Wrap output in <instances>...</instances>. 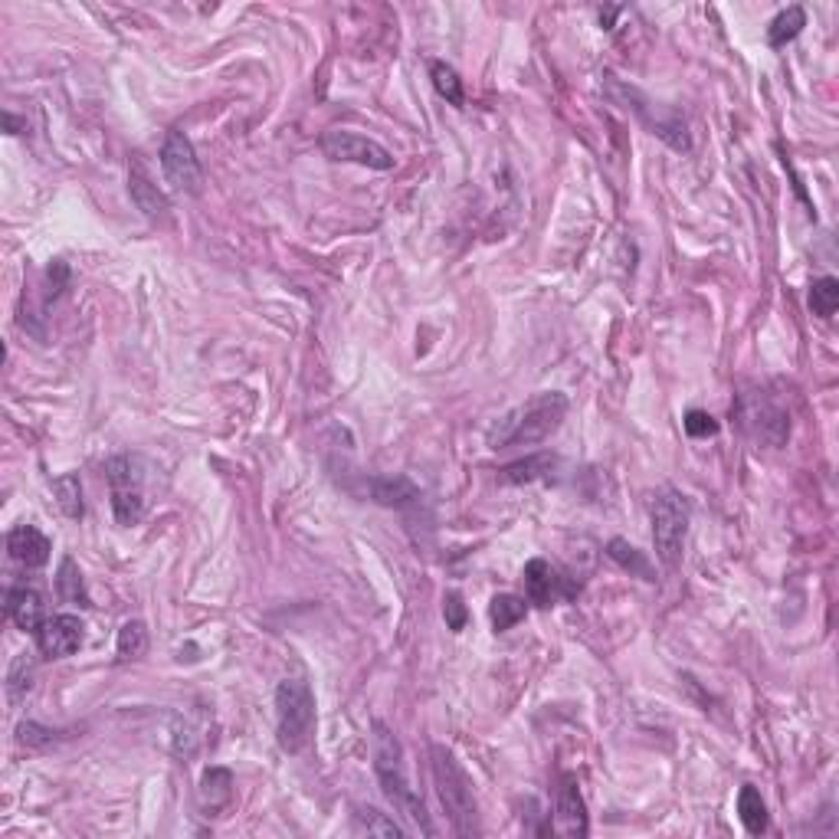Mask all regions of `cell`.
<instances>
[{"label":"cell","instance_id":"1","mask_svg":"<svg viewBox=\"0 0 839 839\" xmlns=\"http://www.w3.org/2000/svg\"><path fill=\"white\" fill-rule=\"evenodd\" d=\"M371 754H374V774H377V781H381L387 803H391L397 813H404L423 836H436V826L430 820L427 807H423V797L413 790L410 777H407L404 744H400V738L384 722H374Z\"/></svg>","mask_w":839,"mask_h":839},{"label":"cell","instance_id":"2","mask_svg":"<svg viewBox=\"0 0 839 839\" xmlns=\"http://www.w3.org/2000/svg\"><path fill=\"white\" fill-rule=\"evenodd\" d=\"M567 417V397L558 391H545L535 394L528 404L508 410L505 417L495 423L489 433V446L492 449H505V446H535L541 440H548L564 423Z\"/></svg>","mask_w":839,"mask_h":839},{"label":"cell","instance_id":"3","mask_svg":"<svg viewBox=\"0 0 839 839\" xmlns=\"http://www.w3.org/2000/svg\"><path fill=\"white\" fill-rule=\"evenodd\" d=\"M430 771H433L436 797H440L446 817L453 823V833L479 836V803H476V790H472V777L446 744H433L430 748Z\"/></svg>","mask_w":839,"mask_h":839},{"label":"cell","instance_id":"4","mask_svg":"<svg viewBox=\"0 0 839 839\" xmlns=\"http://www.w3.org/2000/svg\"><path fill=\"white\" fill-rule=\"evenodd\" d=\"M315 735V695L305 679H282L276 689V741L286 754H302Z\"/></svg>","mask_w":839,"mask_h":839},{"label":"cell","instance_id":"5","mask_svg":"<svg viewBox=\"0 0 839 839\" xmlns=\"http://www.w3.org/2000/svg\"><path fill=\"white\" fill-rule=\"evenodd\" d=\"M689 499L676 489L659 492L649 508L653 518V545L659 561L666 567H679L682 551H685V535H689Z\"/></svg>","mask_w":839,"mask_h":839},{"label":"cell","instance_id":"6","mask_svg":"<svg viewBox=\"0 0 839 839\" xmlns=\"http://www.w3.org/2000/svg\"><path fill=\"white\" fill-rule=\"evenodd\" d=\"M105 479L112 486V512L115 522L132 528L145 515V492H141V472L132 456H115L105 463Z\"/></svg>","mask_w":839,"mask_h":839},{"label":"cell","instance_id":"7","mask_svg":"<svg viewBox=\"0 0 839 839\" xmlns=\"http://www.w3.org/2000/svg\"><path fill=\"white\" fill-rule=\"evenodd\" d=\"M610 89L617 92V96L626 102V109H633L636 115H640L649 132H653L656 138H663L669 148H676V151H689V148H692L689 128H685V118H682L679 112H672L669 105H653V102H649V99L643 96V92L617 86V82H613Z\"/></svg>","mask_w":839,"mask_h":839},{"label":"cell","instance_id":"8","mask_svg":"<svg viewBox=\"0 0 839 839\" xmlns=\"http://www.w3.org/2000/svg\"><path fill=\"white\" fill-rule=\"evenodd\" d=\"M161 171L164 181L181 194H200V187H204V168H200L197 151L191 138L177 132V128H171L161 145Z\"/></svg>","mask_w":839,"mask_h":839},{"label":"cell","instance_id":"9","mask_svg":"<svg viewBox=\"0 0 839 839\" xmlns=\"http://www.w3.org/2000/svg\"><path fill=\"white\" fill-rule=\"evenodd\" d=\"M735 413H738L741 427L751 440H758L764 446H784L787 433H790V420H787V413L777 404H771L767 397L741 394Z\"/></svg>","mask_w":839,"mask_h":839},{"label":"cell","instance_id":"10","mask_svg":"<svg viewBox=\"0 0 839 839\" xmlns=\"http://www.w3.org/2000/svg\"><path fill=\"white\" fill-rule=\"evenodd\" d=\"M522 584H525V600L535 607H554L561 600H574L581 594V584L564 577L558 567H551L545 558H535L525 564L522 571Z\"/></svg>","mask_w":839,"mask_h":839},{"label":"cell","instance_id":"11","mask_svg":"<svg viewBox=\"0 0 839 839\" xmlns=\"http://www.w3.org/2000/svg\"><path fill=\"white\" fill-rule=\"evenodd\" d=\"M318 145H322L325 158H332V161L364 164V168H374V171L394 168V155L384 145H377L374 138H364L354 132H325Z\"/></svg>","mask_w":839,"mask_h":839},{"label":"cell","instance_id":"12","mask_svg":"<svg viewBox=\"0 0 839 839\" xmlns=\"http://www.w3.org/2000/svg\"><path fill=\"white\" fill-rule=\"evenodd\" d=\"M82 630L86 626L73 613H56V617H46L33 636H37V646L46 659H63V656H73L82 646Z\"/></svg>","mask_w":839,"mask_h":839},{"label":"cell","instance_id":"13","mask_svg":"<svg viewBox=\"0 0 839 839\" xmlns=\"http://www.w3.org/2000/svg\"><path fill=\"white\" fill-rule=\"evenodd\" d=\"M554 830L561 836H587L590 833V820H587V807L584 797L577 790L574 777H564L558 787V803H554Z\"/></svg>","mask_w":839,"mask_h":839},{"label":"cell","instance_id":"14","mask_svg":"<svg viewBox=\"0 0 839 839\" xmlns=\"http://www.w3.org/2000/svg\"><path fill=\"white\" fill-rule=\"evenodd\" d=\"M7 551H10V558L23 567H43L50 561L53 548H50V538H46L40 528L17 525V528H10V535H7Z\"/></svg>","mask_w":839,"mask_h":839},{"label":"cell","instance_id":"15","mask_svg":"<svg viewBox=\"0 0 839 839\" xmlns=\"http://www.w3.org/2000/svg\"><path fill=\"white\" fill-rule=\"evenodd\" d=\"M4 613L20 626V630H27V633H37L40 623L46 620L43 597H40L33 587H14V590H7Z\"/></svg>","mask_w":839,"mask_h":839},{"label":"cell","instance_id":"16","mask_svg":"<svg viewBox=\"0 0 839 839\" xmlns=\"http://www.w3.org/2000/svg\"><path fill=\"white\" fill-rule=\"evenodd\" d=\"M128 191H132V200L145 217L158 220V217L168 214V197L158 191V184H151L148 171L141 168L138 161L132 164V174H128Z\"/></svg>","mask_w":839,"mask_h":839},{"label":"cell","instance_id":"17","mask_svg":"<svg viewBox=\"0 0 839 839\" xmlns=\"http://www.w3.org/2000/svg\"><path fill=\"white\" fill-rule=\"evenodd\" d=\"M554 469H558V456L538 453L528 459H518V463L505 466L499 472V479L508 482V486H525V482H538V479H551Z\"/></svg>","mask_w":839,"mask_h":839},{"label":"cell","instance_id":"18","mask_svg":"<svg viewBox=\"0 0 839 839\" xmlns=\"http://www.w3.org/2000/svg\"><path fill=\"white\" fill-rule=\"evenodd\" d=\"M607 554H610V561H613V564H620L623 571H630L633 577H640V581H649V584L656 581L653 561H649L640 548H633L626 538H613L610 545H607Z\"/></svg>","mask_w":839,"mask_h":839},{"label":"cell","instance_id":"19","mask_svg":"<svg viewBox=\"0 0 839 839\" xmlns=\"http://www.w3.org/2000/svg\"><path fill=\"white\" fill-rule=\"evenodd\" d=\"M233 797V774L227 767H207L200 777V803L207 810H223Z\"/></svg>","mask_w":839,"mask_h":839},{"label":"cell","instance_id":"20","mask_svg":"<svg viewBox=\"0 0 839 839\" xmlns=\"http://www.w3.org/2000/svg\"><path fill=\"white\" fill-rule=\"evenodd\" d=\"M371 495H374V502H381L387 508H404L420 499V489L404 476H387V479L371 482Z\"/></svg>","mask_w":839,"mask_h":839},{"label":"cell","instance_id":"21","mask_svg":"<svg viewBox=\"0 0 839 839\" xmlns=\"http://www.w3.org/2000/svg\"><path fill=\"white\" fill-rule=\"evenodd\" d=\"M56 594H59V600H63V604H69V607H92L86 581H82V574H79V567H76L73 558H63V564H59Z\"/></svg>","mask_w":839,"mask_h":839},{"label":"cell","instance_id":"22","mask_svg":"<svg viewBox=\"0 0 839 839\" xmlns=\"http://www.w3.org/2000/svg\"><path fill=\"white\" fill-rule=\"evenodd\" d=\"M738 817H741L744 830H748L751 836H761L767 830V803L758 794V787H751V784L741 787V794H738Z\"/></svg>","mask_w":839,"mask_h":839},{"label":"cell","instance_id":"23","mask_svg":"<svg viewBox=\"0 0 839 839\" xmlns=\"http://www.w3.org/2000/svg\"><path fill=\"white\" fill-rule=\"evenodd\" d=\"M525 613H528V600H525V597H515V594H499V597H492V607H489L492 630H495V633L512 630L515 623L525 620Z\"/></svg>","mask_w":839,"mask_h":839},{"label":"cell","instance_id":"24","mask_svg":"<svg viewBox=\"0 0 839 839\" xmlns=\"http://www.w3.org/2000/svg\"><path fill=\"white\" fill-rule=\"evenodd\" d=\"M430 79H433V89L440 92V99L456 105V109H463L466 89H463V79H459V73L453 66L443 63V59H436V63H430Z\"/></svg>","mask_w":839,"mask_h":839},{"label":"cell","instance_id":"25","mask_svg":"<svg viewBox=\"0 0 839 839\" xmlns=\"http://www.w3.org/2000/svg\"><path fill=\"white\" fill-rule=\"evenodd\" d=\"M803 27H807V14H803V7H787L771 20V27H767V43L787 46L790 40L800 37Z\"/></svg>","mask_w":839,"mask_h":839},{"label":"cell","instance_id":"26","mask_svg":"<svg viewBox=\"0 0 839 839\" xmlns=\"http://www.w3.org/2000/svg\"><path fill=\"white\" fill-rule=\"evenodd\" d=\"M148 649V630L141 620H128L122 630H118V643H115V656L122 663H132V659H141Z\"/></svg>","mask_w":839,"mask_h":839},{"label":"cell","instance_id":"27","mask_svg":"<svg viewBox=\"0 0 839 839\" xmlns=\"http://www.w3.org/2000/svg\"><path fill=\"white\" fill-rule=\"evenodd\" d=\"M53 492H56L59 512H63L66 518H82L86 505H82V482H79L76 472H66V476H59L53 482Z\"/></svg>","mask_w":839,"mask_h":839},{"label":"cell","instance_id":"28","mask_svg":"<svg viewBox=\"0 0 839 839\" xmlns=\"http://www.w3.org/2000/svg\"><path fill=\"white\" fill-rule=\"evenodd\" d=\"M354 826H358V833H368V836H394V839L404 836V826L374 807L354 810Z\"/></svg>","mask_w":839,"mask_h":839},{"label":"cell","instance_id":"29","mask_svg":"<svg viewBox=\"0 0 839 839\" xmlns=\"http://www.w3.org/2000/svg\"><path fill=\"white\" fill-rule=\"evenodd\" d=\"M836 305H839V282L833 276H823V279L813 282V289H810V309H813V315L833 318Z\"/></svg>","mask_w":839,"mask_h":839},{"label":"cell","instance_id":"30","mask_svg":"<svg viewBox=\"0 0 839 839\" xmlns=\"http://www.w3.org/2000/svg\"><path fill=\"white\" fill-rule=\"evenodd\" d=\"M30 685H33V666H30L27 653H20L14 663H10V672H7V695L10 699H20V695L30 692Z\"/></svg>","mask_w":839,"mask_h":839},{"label":"cell","instance_id":"31","mask_svg":"<svg viewBox=\"0 0 839 839\" xmlns=\"http://www.w3.org/2000/svg\"><path fill=\"white\" fill-rule=\"evenodd\" d=\"M682 427H685V433L692 436V440H708V436L718 433L715 417H712V413H705V410H689V413H685V420H682Z\"/></svg>","mask_w":839,"mask_h":839},{"label":"cell","instance_id":"32","mask_svg":"<svg viewBox=\"0 0 839 839\" xmlns=\"http://www.w3.org/2000/svg\"><path fill=\"white\" fill-rule=\"evenodd\" d=\"M17 741L27 744V748H46V744L56 741V731L43 728V725H37V722H23V725L17 728Z\"/></svg>","mask_w":839,"mask_h":839},{"label":"cell","instance_id":"33","mask_svg":"<svg viewBox=\"0 0 839 839\" xmlns=\"http://www.w3.org/2000/svg\"><path fill=\"white\" fill-rule=\"evenodd\" d=\"M443 617H446V626H449V630H453V633H459V630H463V626H466V617H469V613H466L463 597H459L456 590H449V594L443 597Z\"/></svg>","mask_w":839,"mask_h":839},{"label":"cell","instance_id":"34","mask_svg":"<svg viewBox=\"0 0 839 839\" xmlns=\"http://www.w3.org/2000/svg\"><path fill=\"white\" fill-rule=\"evenodd\" d=\"M620 10L617 7H607V10H600V23H604V30H610V23H613V17H617Z\"/></svg>","mask_w":839,"mask_h":839}]
</instances>
